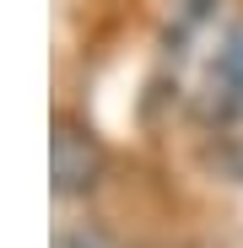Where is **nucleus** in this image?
<instances>
[{
  "instance_id": "nucleus-1",
  "label": "nucleus",
  "mask_w": 243,
  "mask_h": 248,
  "mask_svg": "<svg viewBox=\"0 0 243 248\" xmlns=\"http://www.w3.org/2000/svg\"><path fill=\"white\" fill-rule=\"evenodd\" d=\"M49 173H54V194H87L103 178V146L92 130L81 124H54V140H49Z\"/></svg>"
},
{
  "instance_id": "nucleus-2",
  "label": "nucleus",
  "mask_w": 243,
  "mask_h": 248,
  "mask_svg": "<svg viewBox=\"0 0 243 248\" xmlns=\"http://www.w3.org/2000/svg\"><path fill=\"white\" fill-rule=\"evenodd\" d=\"M222 92H227L232 108H243V32L232 38L227 54H222Z\"/></svg>"
},
{
  "instance_id": "nucleus-3",
  "label": "nucleus",
  "mask_w": 243,
  "mask_h": 248,
  "mask_svg": "<svg viewBox=\"0 0 243 248\" xmlns=\"http://www.w3.org/2000/svg\"><path fill=\"white\" fill-rule=\"evenodd\" d=\"M54 248H113L97 227H65L60 237H54Z\"/></svg>"
}]
</instances>
